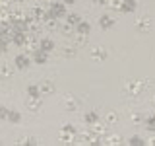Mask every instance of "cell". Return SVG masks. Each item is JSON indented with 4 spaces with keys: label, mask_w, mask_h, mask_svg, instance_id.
Instances as JSON below:
<instances>
[{
    "label": "cell",
    "mask_w": 155,
    "mask_h": 146,
    "mask_svg": "<svg viewBox=\"0 0 155 146\" xmlns=\"http://www.w3.org/2000/svg\"><path fill=\"white\" fill-rule=\"evenodd\" d=\"M76 138H78V129H76L74 125H64L60 129V136H58L60 142L72 144V142H76Z\"/></svg>",
    "instance_id": "6da1fadb"
},
{
    "label": "cell",
    "mask_w": 155,
    "mask_h": 146,
    "mask_svg": "<svg viewBox=\"0 0 155 146\" xmlns=\"http://www.w3.org/2000/svg\"><path fill=\"white\" fill-rule=\"evenodd\" d=\"M143 84L145 82H142V80H126L124 82V94L130 96V97L140 96L143 92Z\"/></svg>",
    "instance_id": "7a4b0ae2"
},
{
    "label": "cell",
    "mask_w": 155,
    "mask_h": 146,
    "mask_svg": "<svg viewBox=\"0 0 155 146\" xmlns=\"http://www.w3.org/2000/svg\"><path fill=\"white\" fill-rule=\"evenodd\" d=\"M48 16H52V18H56V19H60V18H64L66 14H68V10H66V4L64 2H54L52 0L51 4H48Z\"/></svg>",
    "instance_id": "3957f363"
},
{
    "label": "cell",
    "mask_w": 155,
    "mask_h": 146,
    "mask_svg": "<svg viewBox=\"0 0 155 146\" xmlns=\"http://www.w3.org/2000/svg\"><path fill=\"white\" fill-rule=\"evenodd\" d=\"M89 55H91V61L103 62V61H107V57H109V51H107L103 45H93V47H89Z\"/></svg>",
    "instance_id": "277c9868"
},
{
    "label": "cell",
    "mask_w": 155,
    "mask_h": 146,
    "mask_svg": "<svg viewBox=\"0 0 155 146\" xmlns=\"http://www.w3.org/2000/svg\"><path fill=\"white\" fill-rule=\"evenodd\" d=\"M62 107H64L66 111H78L80 99H78L76 96H72V94H66L64 97H62Z\"/></svg>",
    "instance_id": "5b68a950"
},
{
    "label": "cell",
    "mask_w": 155,
    "mask_h": 146,
    "mask_svg": "<svg viewBox=\"0 0 155 146\" xmlns=\"http://www.w3.org/2000/svg\"><path fill=\"white\" fill-rule=\"evenodd\" d=\"M14 66H16V70H27L29 66H31V57L29 55H16L14 58Z\"/></svg>",
    "instance_id": "8992f818"
},
{
    "label": "cell",
    "mask_w": 155,
    "mask_h": 146,
    "mask_svg": "<svg viewBox=\"0 0 155 146\" xmlns=\"http://www.w3.org/2000/svg\"><path fill=\"white\" fill-rule=\"evenodd\" d=\"M151 26H153V22H151V18H149V16H140L138 19H136V29L142 31V33L151 31Z\"/></svg>",
    "instance_id": "52a82bcc"
},
{
    "label": "cell",
    "mask_w": 155,
    "mask_h": 146,
    "mask_svg": "<svg viewBox=\"0 0 155 146\" xmlns=\"http://www.w3.org/2000/svg\"><path fill=\"white\" fill-rule=\"evenodd\" d=\"M76 140H80V142H84V144H97V142H101V138L97 134H93L91 130H84V133H80Z\"/></svg>",
    "instance_id": "ba28073f"
},
{
    "label": "cell",
    "mask_w": 155,
    "mask_h": 146,
    "mask_svg": "<svg viewBox=\"0 0 155 146\" xmlns=\"http://www.w3.org/2000/svg\"><path fill=\"white\" fill-rule=\"evenodd\" d=\"M33 19H37V22H41L43 23V19H45L48 16V12H47V8L43 6V4H37V6H33L31 8V14H29Z\"/></svg>",
    "instance_id": "9c48e42d"
},
{
    "label": "cell",
    "mask_w": 155,
    "mask_h": 146,
    "mask_svg": "<svg viewBox=\"0 0 155 146\" xmlns=\"http://www.w3.org/2000/svg\"><path fill=\"white\" fill-rule=\"evenodd\" d=\"M89 127H91L89 130H91L93 134H97L99 138H101V136H105V134H107V123H105L103 119H97L95 123H91Z\"/></svg>",
    "instance_id": "30bf717a"
},
{
    "label": "cell",
    "mask_w": 155,
    "mask_h": 146,
    "mask_svg": "<svg viewBox=\"0 0 155 146\" xmlns=\"http://www.w3.org/2000/svg\"><path fill=\"white\" fill-rule=\"evenodd\" d=\"M41 107H43V96H29V99H27L29 111H39Z\"/></svg>",
    "instance_id": "8fae6325"
},
{
    "label": "cell",
    "mask_w": 155,
    "mask_h": 146,
    "mask_svg": "<svg viewBox=\"0 0 155 146\" xmlns=\"http://www.w3.org/2000/svg\"><path fill=\"white\" fill-rule=\"evenodd\" d=\"M76 53H78V47L74 45V43H66V45L60 49V55L64 58H74Z\"/></svg>",
    "instance_id": "7c38bea8"
},
{
    "label": "cell",
    "mask_w": 155,
    "mask_h": 146,
    "mask_svg": "<svg viewBox=\"0 0 155 146\" xmlns=\"http://www.w3.org/2000/svg\"><path fill=\"white\" fill-rule=\"evenodd\" d=\"M12 76H14V66L2 62V64H0V80H10Z\"/></svg>",
    "instance_id": "4fadbf2b"
},
{
    "label": "cell",
    "mask_w": 155,
    "mask_h": 146,
    "mask_svg": "<svg viewBox=\"0 0 155 146\" xmlns=\"http://www.w3.org/2000/svg\"><path fill=\"white\" fill-rule=\"evenodd\" d=\"M31 61H33V62H37V64H47V61H48V53L41 51V49H37V51L31 55Z\"/></svg>",
    "instance_id": "5bb4252c"
},
{
    "label": "cell",
    "mask_w": 155,
    "mask_h": 146,
    "mask_svg": "<svg viewBox=\"0 0 155 146\" xmlns=\"http://www.w3.org/2000/svg\"><path fill=\"white\" fill-rule=\"evenodd\" d=\"M101 142L116 146V144H122V136H118V134H105V136H101Z\"/></svg>",
    "instance_id": "9a60e30c"
},
{
    "label": "cell",
    "mask_w": 155,
    "mask_h": 146,
    "mask_svg": "<svg viewBox=\"0 0 155 146\" xmlns=\"http://www.w3.org/2000/svg\"><path fill=\"white\" fill-rule=\"evenodd\" d=\"M39 49H41V51H45V53H51L52 49H54V41H52V39H48V37L39 39Z\"/></svg>",
    "instance_id": "2e32d148"
},
{
    "label": "cell",
    "mask_w": 155,
    "mask_h": 146,
    "mask_svg": "<svg viewBox=\"0 0 155 146\" xmlns=\"http://www.w3.org/2000/svg\"><path fill=\"white\" fill-rule=\"evenodd\" d=\"M39 94L41 96L54 94V84H52V82H43V84H39Z\"/></svg>",
    "instance_id": "e0dca14e"
},
{
    "label": "cell",
    "mask_w": 155,
    "mask_h": 146,
    "mask_svg": "<svg viewBox=\"0 0 155 146\" xmlns=\"http://www.w3.org/2000/svg\"><path fill=\"white\" fill-rule=\"evenodd\" d=\"M43 27L48 29V31H54V29H58V19L52 18V16H47L43 19Z\"/></svg>",
    "instance_id": "ac0fdd59"
},
{
    "label": "cell",
    "mask_w": 155,
    "mask_h": 146,
    "mask_svg": "<svg viewBox=\"0 0 155 146\" xmlns=\"http://www.w3.org/2000/svg\"><path fill=\"white\" fill-rule=\"evenodd\" d=\"M99 26H101V29H109V27L114 26V19L110 18L109 14H103V16L99 18Z\"/></svg>",
    "instance_id": "d6986e66"
},
{
    "label": "cell",
    "mask_w": 155,
    "mask_h": 146,
    "mask_svg": "<svg viewBox=\"0 0 155 146\" xmlns=\"http://www.w3.org/2000/svg\"><path fill=\"white\" fill-rule=\"evenodd\" d=\"M25 37H27V31H14L12 35V43H16L18 47H21L25 43Z\"/></svg>",
    "instance_id": "ffe728a7"
},
{
    "label": "cell",
    "mask_w": 155,
    "mask_h": 146,
    "mask_svg": "<svg viewBox=\"0 0 155 146\" xmlns=\"http://www.w3.org/2000/svg\"><path fill=\"white\" fill-rule=\"evenodd\" d=\"M87 41H89V33H76V41H74L76 47H85Z\"/></svg>",
    "instance_id": "44dd1931"
},
{
    "label": "cell",
    "mask_w": 155,
    "mask_h": 146,
    "mask_svg": "<svg viewBox=\"0 0 155 146\" xmlns=\"http://www.w3.org/2000/svg\"><path fill=\"white\" fill-rule=\"evenodd\" d=\"M105 123H107V127L109 125H116L118 123V113H116V111H107V115H105Z\"/></svg>",
    "instance_id": "7402d4cb"
},
{
    "label": "cell",
    "mask_w": 155,
    "mask_h": 146,
    "mask_svg": "<svg viewBox=\"0 0 155 146\" xmlns=\"http://www.w3.org/2000/svg\"><path fill=\"white\" fill-rule=\"evenodd\" d=\"M64 18H66V22H68V23H72L74 27L81 22V16H80V14H76V12H68Z\"/></svg>",
    "instance_id": "603a6c76"
},
{
    "label": "cell",
    "mask_w": 155,
    "mask_h": 146,
    "mask_svg": "<svg viewBox=\"0 0 155 146\" xmlns=\"http://www.w3.org/2000/svg\"><path fill=\"white\" fill-rule=\"evenodd\" d=\"M136 0H122V6H120V12H134L136 10Z\"/></svg>",
    "instance_id": "cb8c5ba5"
},
{
    "label": "cell",
    "mask_w": 155,
    "mask_h": 146,
    "mask_svg": "<svg viewBox=\"0 0 155 146\" xmlns=\"http://www.w3.org/2000/svg\"><path fill=\"white\" fill-rule=\"evenodd\" d=\"M89 31H91V23L89 22H84V19H81V22L76 26V33H89Z\"/></svg>",
    "instance_id": "d4e9b609"
},
{
    "label": "cell",
    "mask_w": 155,
    "mask_h": 146,
    "mask_svg": "<svg viewBox=\"0 0 155 146\" xmlns=\"http://www.w3.org/2000/svg\"><path fill=\"white\" fill-rule=\"evenodd\" d=\"M6 121H10V123H14V125H18L19 121H21V113H19V111H12V109H10Z\"/></svg>",
    "instance_id": "484cf974"
},
{
    "label": "cell",
    "mask_w": 155,
    "mask_h": 146,
    "mask_svg": "<svg viewBox=\"0 0 155 146\" xmlns=\"http://www.w3.org/2000/svg\"><path fill=\"white\" fill-rule=\"evenodd\" d=\"M99 119V113H97V111H87V113L84 115V121L87 125H91V123H95V121Z\"/></svg>",
    "instance_id": "4316f807"
},
{
    "label": "cell",
    "mask_w": 155,
    "mask_h": 146,
    "mask_svg": "<svg viewBox=\"0 0 155 146\" xmlns=\"http://www.w3.org/2000/svg\"><path fill=\"white\" fill-rule=\"evenodd\" d=\"M58 29H60V31L64 33V35H72V33L76 31V27L72 26V23H68V22L64 23V26H60V27H58Z\"/></svg>",
    "instance_id": "83f0119b"
},
{
    "label": "cell",
    "mask_w": 155,
    "mask_h": 146,
    "mask_svg": "<svg viewBox=\"0 0 155 146\" xmlns=\"http://www.w3.org/2000/svg\"><path fill=\"white\" fill-rule=\"evenodd\" d=\"M107 4H109V8L116 10V12H120V6H122V0H107Z\"/></svg>",
    "instance_id": "f1b7e54d"
},
{
    "label": "cell",
    "mask_w": 155,
    "mask_h": 146,
    "mask_svg": "<svg viewBox=\"0 0 155 146\" xmlns=\"http://www.w3.org/2000/svg\"><path fill=\"white\" fill-rule=\"evenodd\" d=\"M18 144H37V140L33 136H21V138H18Z\"/></svg>",
    "instance_id": "f546056e"
},
{
    "label": "cell",
    "mask_w": 155,
    "mask_h": 146,
    "mask_svg": "<svg viewBox=\"0 0 155 146\" xmlns=\"http://www.w3.org/2000/svg\"><path fill=\"white\" fill-rule=\"evenodd\" d=\"M143 119H145V125H147V129L153 130V129H155V115H147V117H143Z\"/></svg>",
    "instance_id": "4dcf8cb0"
},
{
    "label": "cell",
    "mask_w": 155,
    "mask_h": 146,
    "mask_svg": "<svg viewBox=\"0 0 155 146\" xmlns=\"http://www.w3.org/2000/svg\"><path fill=\"white\" fill-rule=\"evenodd\" d=\"M27 96H41V94H39V86L37 84L27 86Z\"/></svg>",
    "instance_id": "1f68e13d"
},
{
    "label": "cell",
    "mask_w": 155,
    "mask_h": 146,
    "mask_svg": "<svg viewBox=\"0 0 155 146\" xmlns=\"http://www.w3.org/2000/svg\"><path fill=\"white\" fill-rule=\"evenodd\" d=\"M132 123H134V125H142V123H143V115H142V113H134V115H132Z\"/></svg>",
    "instance_id": "d6a6232c"
},
{
    "label": "cell",
    "mask_w": 155,
    "mask_h": 146,
    "mask_svg": "<svg viewBox=\"0 0 155 146\" xmlns=\"http://www.w3.org/2000/svg\"><path fill=\"white\" fill-rule=\"evenodd\" d=\"M8 107H4V105H0V121H6L8 119Z\"/></svg>",
    "instance_id": "836d02e7"
},
{
    "label": "cell",
    "mask_w": 155,
    "mask_h": 146,
    "mask_svg": "<svg viewBox=\"0 0 155 146\" xmlns=\"http://www.w3.org/2000/svg\"><path fill=\"white\" fill-rule=\"evenodd\" d=\"M128 142L132 144V146H138V144H143V138H142V136H132Z\"/></svg>",
    "instance_id": "e575fe53"
},
{
    "label": "cell",
    "mask_w": 155,
    "mask_h": 146,
    "mask_svg": "<svg viewBox=\"0 0 155 146\" xmlns=\"http://www.w3.org/2000/svg\"><path fill=\"white\" fill-rule=\"evenodd\" d=\"M6 53H8V41L0 39V55H6Z\"/></svg>",
    "instance_id": "d590c367"
},
{
    "label": "cell",
    "mask_w": 155,
    "mask_h": 146,
    "mask_svg": "<svg viewBox=\"0 0 155 146\" xmlns=\"http://www.w3.org/2000/svg\"><path fill=\"white\" fill-rule=\"evenodd\" d=\"M12 0H0V8H10Z\"/></svg>",
    "instance_id": "8d00e7d4"
},
{
    "label": "cell",
    "mask_w": 155,
    "mask_h": 146,
    "mask_svg": "<svg viewBox=\"0 0 155 146\" xmlns=\"http://www.w3.org/2000/svg\"><path fill=\"white\" fill-rule=\"evenodd\" d=\"M62 2H64V4H66V6H72V4H76V2H78V0H62Z\"/></svg>",
    "instance_id": "74e56055"
},
{
    "label": "cell",
    "mask_w": 155,
    "mask_h": 146,
    "mask_svg": "<svg viewBox=\"0 0 155 146\" xmlns=\"http://www.w3.org/2000/svg\"><path fill=\"white\" fill-rule=\"evenodd\" d=\"M95 2H99V4H107V0H95Z\"/></svg>",
    "instance_id": "f35d334b"
}]
</instances>
